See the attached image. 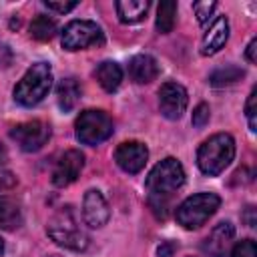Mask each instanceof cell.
I'll return each instance as SVG.
<instances>
[{
    "instance_id": "obj_1",
    "label": "cell",
    "mask_w": 257,
    "mask_h": 257,
    "mask_svg": "<svg viewBox=\"0 0 257 257\" xmlns=\"http://www.w3.org/2000/svg\"><path fill=\"white\" fill-rule=\"evenodd\" d=\"M185 183L183 165L175 157H167L153 167L145 185L149 191V205L151 207H169L171 195L181 189Z\"/></svg>"
},
{
    "instance_id": "obj_23",
    "label": "cell",
    "mask_w": 257,
    "mask_h": 257,
    "mask_svg": "<svg viewBox=\"0 0 257 257\" xmlns=\"http://www.w3.org/2000/svg\"><path fill=\"white\" fill-rule=\"evenodd\" d=\"M231 257H257L255 241H253V239H243V241H239V243L233 247Z\"/></svg>"
},
{
    "instance_id": "obj_2",
    "label": "cell",
    "mask_w": 257,
    "mask_h": 257,
    "mask_svg": "<svg viewBox=\"0 0 257 257\" xmlns=\"http://www.w3.org/2000/svg\"><path fill=\"white\" fill-rule=\"evenodd\" d=\"M46 233L54 243H58L60 247L70 249V251H84L90 243L86 231L80 227V223L76 219V213L70 205L60 207L48 219Z\"/></svg>"
},
{
    "instance_id": "obj_5",
    "label": "cell",
    "mask_w": 257,
    "mask_h": 257,
    "mask_svg": "<svg viewBox=\"0 0 257 257\" xmlns=\"http://www.w3.org/2000/svg\"><path fill=\"white\" fill-rule=\"evenodd\" d=\"M221 199L215 193H197L193 197H187L179 207H177V221L185 229H199L205 225L209 217L215 215L219 209Z\"/></svg>"
},
{
    "instance_id": "obj_18",
    "label": "cell",
    "mask_w": 257,
    "mask_h": 257,
    "mask_svg": "<svg viewBox=\"0 0 257 257\" xmlns=\"http://www.w3.org/2000/svg\"><path fill=\"white\" fill-rule=\"evenodd\" d=\"M56 98H58V106L64 112H70L80 98V84L76 82V78L72 76L62 78L56 86Z\"/></svg>"
},
{
    "instance_id": "obj_15",
    "label": "cell",
    "mask_w": 257,
    "mask_h": 257,
    "mask_svg": "<svg viewBox=\"0 0 257 257\" xmlns=\"http://www.w3.org/2000/svg\"><path fill=\"white\" fill-rule=\"evenodd\" d=\"M128 74L137 84H147L159 76V62L151 54H137L128 62Z\"/></svg>"
},
{
    "instance_id": "obj_13",
    "label": "cell",
    "mask_w": 257,
    "mask_h": 257,
    "mask_svg": "<svg viewBox=\"0 0 257 257\" xmlns=\"http://www.w3.org/2000/svg\"><path fill=\"white\" fill-rule=\"evenodd\" d=\"M235 237V227L229 221H221L219 225H215V229L207 235V239L203 241L201 249L205 255L209 257H225V253L231 247V241Z\"/></svg>"
},
{
    "instance_id": "obj_6",
    "label": "cell",
    "mask_w": 257,
    "mask_h": 257,
    "mask_svg": "<svg viewBox=\"0 0 257 257\" xmlns=\"http://www.w3.org/2000/svg\"><path fill=\"white\" fill-rule=\"evenodd\" d=\"M74 128H76V139L92 147L106 141L112 135V118L104 110L88 108L80 112V116L74 122Z\"/></svg>"
},
{
    "instance_id": "obj_22",
    "label": "cell",
    "mask_w": 257,
    "mask_h": 257,
    "mask_svg": "<svg viewBox=\"0 0 257 257\" xmlns=\"http://www.w3.org/2000/svg\"><path fill=\"white\" fill-rule=\"evenodd\" d=\"M243 74H245V72H243L239 66L229 64V66H225V68L213 70L211 76H209V84H213V86H227V84H233V82H237L239 78H243Z\"/></svg>"
},
{
    "instance_id": "obj_24",
    "label": "cell",
    "mask_w": 257,
    "mask_h": 257,
    "mask_svg": "<svg viewBox=\"0 0 257 257\" xmlns=\"http://www.w3.org/2000/svg\"><path fill=\"white\" fill-rule=\"evenodd\" d=\"M215 8H217L215 2H195V4H193L195 16H197V20H199L201 24H205V22L211 18V14L215 12Z\"/></svg>"
},
{
    "instance_id": "obj_30",
    "label": "cell",
    "mask_w": 257,
    "mask_h": 257,
    "mask_svg": "<svg viewBox=\"0 0 257 257\" xmlns=\"http://www.w3.org/2000/svg\"><path fill=\"white\" fill-rule=\"evenodd\" d=\"M255 46H257V38H251V42L247 46V52H245L249 62H255Z\"/></svg>"
},
{
    "instance_id": "obj_14",
    "label": "cell",
    "mask_w": 257,
    "mask_h": 257,
    "mask_svg": "<svg viewBox=\"0 0 257 257\" xmlns=\"http://www.w3.org/2000/svg\"><path fill=\"white\" fill-rule=\"evenodd\" d=\"M227 38H229V22H227L225 16H219V18H215V22L209 26V30L203 36L201 54L203 56H211V54L219 52L225 46Z\"/></svg>"
},
{
    "instance_id": "obj_25",
    "label": "cell",
    "mask_w": 257,
    "mask_h": 257,
    "mask_svg": "<svg viewBox=\"0 0 257 257\" xmlns=\"http://www.w3.org/2000/svg\"><path fill=\"white\" fill-rule=\"evenodd\" d=\"M255 100H257V88L251 90L249 98H247V104H245V116H247V122H249V128L255 133L257 131V120H255Z\"/></svg>"
},
{
    "instance_id": "obj_8",
    "label": "cell",
    "mask_w": 257,
    "mask_h": 257,
    "mask_svg": "<svg viewBox=\"0 0 257 257\" xmlns=\"http://www.w3.org/2000/svg\"><path fill=\"white\" fill-rule=\"evenodd\" d=\"M10 139L16 141V145L26 151V153H34L38 149H42L48 139H50V126L44 120H28V122H20L16 126L10 128Z\"/></svg>"
},
{
    "instance_id": "obj_3",
    "label": "cell",
    "mask_w": 257,
    "mask_h": 257,
    "mask_svg": "<svg viewBox=\"0 0 257 257\" xmlns=\"http://www.w3.org/2000/svg\"><path fill=\"white\" fill-rule=\"evenodd\" d=\"M235 157V141L231 135L227 133H217L213 137H209L197 151V165L199 169L209 175L215 177L219 173H223L231 161Z\"/></svg>"
},
{
    "instance_id": "obj_26",
    "label": "cell",
    "mask_w": 257,
    "mask_h": 257,
    "mask_svg": "<svg viewBox=\"0 0 257 257\" xmlns=\"http://www.w3.org/2000/svg\"><path fill=\"white\" fill-rule=\"evenodd\" d=\"M209 116H211L209 106H207L205 102H201V104H199V106L193 110L191 120H193V124H195V126H205V124L209 122Z\"/></svg>"
},
{
    "instance_id": "obj_9",
    "label": "cell",
    "mask_w": 257,
    "mask_h": 257,
    "mask_svg": "<svg viewBox=\"0 0 257 257\" xmlns=\"http://www.w3.org/2000/svg\"><path fill=\"white\" fill-rule=\"evenodd\" d=\"M187 102H189L187 90L179 82H165L159 88V106L167 118L171 120L181 118L187 108Z\"/></svg>"
},
{
    "instance_id": "obj_20",
    "label": "cell",
    "mask_w": 257,
    "mask_h": 257,
    "mask_svg": "<svg viewBox=\"0 0 257 257\" xmlns=\"http://www.w3.org/2000/svg\"><path fill=\"white\" fill-rule=\"evenodd\" d=\"M175 16H177V2H173V0L161 2L159 10H157V30L161 34L171 32L175 26Z\"/></svg>"
},
{
    "instance_id": "obj_33",
    "label": "cell",
    "mask_w": 257,
    "mask_h": 257,
    "mask_svg": "<svg viewBox=\"0 0 257 257\" xmlns=\"http://www.w3.org/2000/svg\"><path fill=\"white\" fill-rule=\"evenodd\" d=\"M2 253H4V241L0 239V255H2Z\"/></svg>"
},
{
    "instance_id": "obj_11",
    "label": "cell",
    "mask_w": 257,
    "mask_h": 257,
    "mask_svg": "<svg viewBox=\"0 0 257 257\" xmlns=\"http://www.w3.org/2000/svg\"><path fill=\"white\" fill-rule=\"evenodd\" d=\"M147 159H149V151L143 143L139 141H128V143H122L118 145V149L114 151V161L116 165L124 171V173H139L145 165H147Z\"/></svg>"
},
{
    "instance_id": "obj_19",
    "label": "cell",
    "mask_w": 257,
    "mask_h": 257,
    "mask_svg": "<svg viewBox=\"0 0 257 257\" xmlns=\"http://www.w3.org/2000/svg\"><path fill=\"white\" fill-rule=\"evenodd\" d=\"M20 225H22L20 207L12 199H8V197H0V229L14 231Z\"/></svg>"
},
{
    "instance_id": "obj_4",
    "label": "cell",
    "mask_w": 257,
    "mask_h": 257,
    "mask_svg": "<svg viewBox=\"0 0 257 257\" xmlns=\"http://www.w3.org/2000/svg\"><path fill=\"white\" fill-rule=\"evenodd\" d=\"M52 86V68L48 62L32 64L14 86V100L22 106L38 104Z\"/></svg>"
},
{
    "instance_id": "obj_17",
    "label": "cell",
    "mask_w": 257,
    "mask_h": 257,
    "mask_svg": "<svg viewBox=\"0 0 257 257\" xmlns=\"http://www.w3.org/2000/svg\"><path fill=\"white\" fill-rule=\"evenodd\" d=\"M114 8L122 24H135L145 18L149 10V2L147 0H120L114 4Z\"/></svg>"
},
{
    "instance_id": "obj_27",
    "label": "cell",
    "mask_w": 257,
    "mask_h": 257,
    "mask_svg": "<svg viewBox=\"0 0 257 257\" xmlns=\"http://www.w3.org/2000/svg\"><path fill=\"white\" fill-rule=\"evenodd\" d=\"M44 6L48 8V10H56V12H70L72 8H76V2L74 0H70V2H52V0H46L44 2Z\"/></svg>"
},
{
    "instance_id": "obj_32",
    "label": "cell",
    "mask_w": 257,
    "mask_h": 257,
    "mask_svg": "<svg viewBox=\"0 0 257 257\" xmlns=\"http://www.w3.org/2000/svg\"><path fill=\"white\" fill-rule=\"evenodd\" d=\"M4 161H6V151H4V147L0 145V165H2Z\"/></svg>"
},
{
    "instance_id": "obj_16",
    "label": "cell",
    "mask_w": 257,
    "mask_h": 257,
    "mask_svg": "<svg viewBox=\"0 0 257 257\" xmlns=\"http://www.w3.org/2000/svg\"><path fill=\"white\" fill-rule=\"evenodd\" d=\"M94 76H96L98 84H100L106 92H114V90L120 86L122 70H120V66H118L114 60H104V62H100V64L96 66Z\"/></svg>"
},
{
    "instance_id": "obj_31",
    "label": "cell",
    "mask_w": 257,
    "mask_h": 257,
    "mask_svg": "<svg viewBox=\"0 0 257 257\" xmlns=\"http://www.w3.org/2000/svg\"><path fill=\"white\" fill-rule=\"evenodd\" d=\"M253 213H255V209L249 205V207L245 209V221H247L249 227H255V217H253Z\"/></svg>"
},
{
    "instance_id": "obj_21",
    "label": "cell",
    "mask_w": 257,
    "mask_h": 257,
    "mask_svg": "<svg viewBox=\"0 0 257 257\" xmlns=\"http://www.w3.org/2000/svg\"><path fill=\"white\" fill-rule=\"evenodd\" d=\"M30 34H32V38H36L40 42L50 40L56 34V22L44 14H38L30 24Z\"/></svg>"
},
{
    "instance_id": "obj_29",
    "label": "cell",
    "mask_w": 257,
    "mask_h": 257,
    "mask_svg": "<svg viewBox=\"0 0 257 257\" xmlns=\"http://www.w3.org/2000/svg\"><path fill=\"white\" fill-rule=\"evenodd\" d=\"M173 251H177V245L173 243V241H165L161 247H159V257H171L173 255Z\"/></svg>"
},
{
    "instance_id": "obj_10",
    "label": "cell",
    "mask_w": 257,
    "mask_h": 257,
    "mask_svg": "<svg viewBox=\"0 0 257 257\" xmlns=\"http://www.w3.org/2000/svg\"><path fill=\"white\" fill-rule=\"evenodd\" d=\"M82 167H84V155L76 149L66 151L64 155H60V159L56 161V165L52 169V185L68 187L70 183H74L78 179Z\"/></svg>"
},
{
    "instance_id": "obj_7",
    "label": "cell",
    "mask_w": 257,
    "mask_h": 257,
    "mask_svg": "<svg viewBox=\"0 0 257 257\" xmlns=\"http://www.w3.org/2000/svg\"><path fill=\"white\" fill-rule=\"evenodd\" d=\"M62 48L74 52V50H84L90 46H102L104 44V34L96 22L90 20H72L64 26L62 30Z\"/></svg>"
},
{
    "instance_id": "obj_34",
    "label": "cell",
    "mask_w": 257,
    "mask_h": 257,
    "mask_svg": "<svg viewBox=\"0 0 257 257\" xmlns=\"http://www.w3.org/2000/svg\"><path fill=\"white\" fill-rule=\"evenodd\" d=\"M52 257H60V255H52Z\"/></svg>"
},
{
    "instance_id": "obj_12",
    "label": "cell",
    "mask_w": 257,
    "mask_h": 257,
    "mask_svg": "<svg viewBox=\"0 0 257 257\" xmlns=\"http://www.w3.org/2000/svg\"><path fill=\"white\" fill-rule=\"evenodd\" d=\"M108 217H110V209H108V203L102 197V193L96 191V189H88L84 193V199H82V219H84V223L92 229H98L108 221Z\"/></svg>"
},
{
    "instance_id": "obj_28",
    "label": "cell",
    "mask_w": 257,
    "mask_h": 257,
    "mask_svg": "<svg viewBox=\"0 0 257 257\" xmlns=\"http://www.w3.org/2000/svg\"><path fill=\"white\" fill-rule=\"evenodd\" d=\"M10 62H12V50H10L6 44L0 42V70L6 68Z\"/></svg>"
}]
</instances>
